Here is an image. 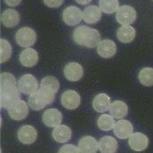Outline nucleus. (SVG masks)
Masks as SVG:
<instances>
[{
	"label": "nucleus",
	"instance_id": "f257e3e1",
	"mask_svg": "<svg viewBox=\"0 0 153 153\" xmlns=\"http://www.w3.org/2000/svg\"><path fill=\"white\" fill-rule=\"evenodd\" d=\"M20 100V91L15 77L10 73H2L0 75V105L2 108H8Z\"/></svg>",
	"mask_w": 153,
	"mask_h": 153
},
{
	"label": "nucleus",
	"instance_id": "f03ea898",
	"mask_svg": "<svg viewBox=\"0 0 153 153\" xmlns=\"http://www.w3.org/2000/svg\"><path fill=\"white\" fill-rule=\"evenodd\" d=\"M73 38L76 44L87 48H94L101 40V35L97 30L85 25L76 28L74 30Z\"/></svg>",
	"mask_w": 153,
	"mask_h": 153
},
{
	"label": "nucleus",
	"instance_id": "7ed1b4c3",
	"mask_svg": "<svg viewBox=\"0 0 153 153\" xmlns=\"http://www.w3.org/2000/svg\"><path fill=\"white\" fill-rule=\"evenodd\" d=\"M60 84L58 80L54 76H46L44 77L39 88V91L44 94V96L48 100L50 104L55 100L56 93L59 91Z\"/></svg>",
	"mask_w": 153,
	"mask_h": 153
},
{
	"label": "nucleus",
	"instance_id": "20e7f679",
	"mask_svg": "<svg viewBox=\"0 0 153 153\" xmlns=\"http://www.w3.org/2000/svg\"><path fill=\"white\" fill-rule=\"evenodd\" d=\"M15 40L20 47L28 48L35 44L37 40V34L31 28L22 27L17 30L15 34Z\"/></svg>",
	"mask_w": 153,
	"mask_h": 153
},
{
	"label": "nucleus",
	"instance_id": "39448f33",
	"mask_svg": "<svg viewBox=\"0 0 153 153\" xmlns=\"http://www.w3.org/2000/svg\"><path fill=\"white\" fill-rule=\"evenodd\" d=\"M17 86L20 92L26 95H30L38 91L39 88L36 77L30 74H23L22 77H20L17 82Z\"/></svg>",
	"mask_w": 153,
	"mask_h": 153
},
{
	"label": "nucleus",
	"instance_id": "423d86ee",
	"mask_svg": "<svg viewBox=\"0 0 153 153\" xmlns=\"http://www.w3.org/2000/svg\"><path fill=\"white\" fill-rule=\"evenodd\" d=\"M9 117L15 121H22L25 119L29 114V105L24 100H18L12 104L8 108Z\"/></svg>",
	"mask_w": 153,
	"mask_h": 153
},
{
	"label": "nucleus",
	"instance_id": "0eeeda50",
	"mask_svg": "<svg viewBox=\"0 0 153 153\" xmlns=\"http://www.w3.org/2000/svg\"><path fill=\"white\" fill-rule=\"evenodd\" d=\"M117 21L121 25H130L137 18L136 11L130 5H122L117 11Z\"/></svg>",
	"mask_w": 153,
	"mask_h": 153
},
{
	"label": "nucleus",
	"instance_id": "6e6552de",
	"mask_svg": "<svg viewBox=\"0 0 153 153\" xmlns=\"http://www.w3.org/2000/svg\"><path fill=\"white\" fill-rule=\"evenodd\" d=\"M61 104L66 109H76L81 104V96L74 90H67L61 95Z\"/></svg>",
	"mask_w": 153,
	"mask_h": 153
},
{
	"label": "nucleus",
	"instance_id": "1a4fd4ad",
	"mask_svg": "<svg viewBox=\"0 0 153 153\" xmlns=\"http://www.w3.org/2000/svg\"><path fill=\"white\" fill-rule=\"evenodd\" d=\"M63 21L69 26H74L81 22L82 18V10L74 5L68 6L63 11Z\"/></svg>",
	"mask_w": 153,
	"mask_h": 153
},
{
	"label": "nucleus",
	"instance_id": "9d476101",
	"mask_svg": "<svg viewBox=\"0 0 153 153\" xmlns=\"http://www.w3.org/2000/svg\"><path fill=\"white\" fill-rule=\"evenodd\" d=\"M17 137L20 143H22V144L30 145L36 142L38 138V132L36 128L32 126L26 125L19 128Z\"/></svg>",
	"mask_w": 153,
	"mask_h": 153
},
{
	"label": "nucleus",
	"instance_id": "9b49d317",
	"mask_svg": "<svg viewBox=\"0 0 153 153\" xmlns=\"http://www.w3.org/2000/svg\"><path fill=\"white\" fill-rule=\"evenodd\" d=\"M63 120L62 113L56 108L47 109L42 115V122L48 127H56L61 125Z\"/></svg>",
	"mask_w": 153,
	"mask_h": 153
},
{
	"label": "nucleus",
	"instance_id": "f8f14e48",
	"mask_svg": "<svg viewBox=\"0 0 153 153\" xmlns=\"http://www.w3.org/2000/svg\"><path fill=\"white\" fill-rule=\"evenodd\" d=\"M113 131V133L117 138L121 140H126L128 139L134 134V126L132 123L128 120L120 119L116 123Z\"/></svg>",
	"mask_w": 153,
	"mask_h": 153
},
{
	"label": "nucleus",
	"instance_id": "ddd939ff",
	"mask_svg": "<svg viewBox=\"0 0 153 153\" xmlns=\"http://www.w3.org/2000/svg\"><path fill=\"white\" fill-rule=\"evenodd\" d=\"M128 145L134 152H143L149 146V138L142 133H134L129 137Z\"/></svg>",
	"mask_w": 153,
	"mask_h": 153
},
{
	"label": "nucleus",
	"instance_id": "4468645a",
	"mask_svg": "<svg viewBox=\"0 0 153 153\" xmlns=\"http://www.w3.org/2000/svg\"><path fill=\"white\" fill-rule=\"evenodd\" d=\"M64 75L70 82H78L83 76V68L79 63H68L64 68Z\"/></svg>",
	"mask_w": 153,
	"mask_h": 153
},
{
	"label": "nucleus",
	"instance_id": "2eb2a0df",
	"mask_svg": "<svg viewBox=\"0 0 153 153\" xmlns=\"http://www.w3.org/2000/svg\"><path fill=\"white\" fill-rule=\"evenodd\" d=\"M49 104L50 102L48 101V100L39 90L38 91L30 94L28 98V105L34 111L42 110L47 105H49Z\"/></svg>",
	"mask_w": 153,
	"mask_h": 153
},
{
	"label": "nucleus",
	"instance_id": "dca6fc26",
	"mask_svg": "<svg viewBox=\"0 0 153 153\" xmlns=\"http://www.w3.org/2000/svg\"><path fill=\"white\" fill-rule=\"evenodd\" d=\"M97 52L103 58H111L117 53V45L111 39H102L97 46Z\"/></svg>",
	"mask_w": 153,
	"mask_h": 153
},
{
	"label": "nucleus",
	"instance_id": "f3484780",
	"mask_svg": "<svg viewBox=\"0 0 153 153\" xmlns=\"http://www.w3.org/2000/svg\"><path fill=\"white\" fill-rule=\"evenodd\" d=\"M19 60L22 65L25 67H32L36 65L39 61V54L35 49L28 48L20 53Z\"/></svg>",
	"mask_w": 153,
	"mask_h": 153
},
{
	"label": "nucleus",
	"instance_id": "a211bd4d",
	"mask_svg": "<svg viewBox=\"0 0 153 153\" xmlns=\"http://www.w3.org/2000/svg\"><path fill=\"white\" fill-rule=\"evenodd\" d=\"M102 17V11L100 6L89 5L82 11V18L86 23L95 24L100 21Z\"/></svg>",
	"mask_w": 153,
	"mask_h": 153
},
{
	"label": "nucleus",
	"instance_id": "6ab92c4d",
	"mask_svg": "<svg viewBox=\"0 0 153 153\" xmlns=\"http://www.w3.org/2000/svg\"><path fill=\"white\" fill-rule=\"evenodd\" d=\"M111 100L106 93H100L96 95L92 100V108L96 112L105 113L109 110L111 106Z\"/></svg>",
	"mask_w": 153,
	"mask_h": 153
},
{
	"label": "nucleus",
	"instance_id": "aec40b11",
	"mask_svg": "<svg viewBox=\"0 0 153 153\" xmlns=\"http://www.w3.org/2000/svg\"><path fill=\"white\" fill-rule=\"evenodd\" d=\"M77 147L81 153H97L99 143L92 136H83L78 142Z\"/></svg>",
	"mask_w": 153,
	"mask_h": 153
},
{
	"label": "nucleus",
	"instance_id": "412c9836",
	"mask_svg": "<svg viewBox=\"0 0 153 153\" xmlns=\"http://www.w3.org/2000/svg\"><path fill=\"white\" fill-rule=\"evenodd\" d=\"M72 130L69 126L65 125H60L54 128L52 132V137L53 139L59 143H67L72 138Z\"/></svg>",
	"mask_w": 153,
	"mask_h": 153
},
{
	"label": "nucleus",
	"instance_id": "4be33fe9",
	"mask_svg": "<svg viewBox=\"0 0 153 153\" xmlns=\"http://www.w3.org/2000/svg\"><path fill=\"white\" fill-rule=\"evenodd\" d=\"M117 149L118 143L112 136H103L99 141V151L100 153H116Z\"/></svg>",
	"mask_w": 153,
	"mask_h": 153
},
{
	"label": "nucleus",
	"instance_id": "5701e85b",
	"mask_svg": "<svg viewBox=\"0 0 153 153\" xmlns=\"http://www.w3.org/2000/svg\"><path fill=\"white\" fill-rule=\"evenodd\" d=\"M1 22L4 26L7 28H13L19 23L20 14L13 9H6L1 15Z\"/></svg>",
	"mask_w": 153,
	"mask_h": 153
},
{
	"label": "nucleus",
	"instance_id": "b1692460",
	"mask_svg": "<svg viewBox=\"0 0 153 153\" xmlns=\"http://www.w3.org/2000/svg\"><path fill=\"white\" fill-rule=\"evenodd\" d=\"M110 115L116 119H123L128 114V106L122 100H115L109 108Z\"/></svg>",
	"mask_w": 153,
	"mask_h": 153
},
{
	"label": "nucleus",
	"instance_id": "393cba45",
	"mask_svg": "<svg viewBox=\"0 0 153 153\" xmlns=\"http://www.w3.org/2000/svg\"><path fill=\"white\" fill-rule=\"evenodd\" d=\"M136 35V31L134 27L131 25H122L118 28L117 36L119 41L122 43H130L132 42Z\"/></svg>",
	"mask_w": 153,
	"mask_h": 153
},
{
	"label": "nucleus",
	"instance_id": "a878e982",
	"mask_svg": "<svg viewBox=\"0 0 153 153\" xmlns=\"http://www.w3.org/2000/svg\"><path fill=\"white\" fill-rule=\"evenodd\" d=\"M98 127L102 131H110L114 129V126L116 125L115 118L111 115L103 114L99 117L97 120Z\"/></svg>",
	"mask_w": 153,
	"mask_h": 153
},
{
	"label": "nucleus",
	"instance_id": "bb28decb",
	"mask_svg": "<svg viewBox=\"0 0 153 153\" xmlns=\"http://www.w3.org/2000/svg\"><path fill=\"white\" fill-rule=\"evenodd\" d=\"M140 82L147 87L153 86V68L144 67L139 72L138 75Z\"/></svg>",
	"mask_w": 153,
	"mask_h": 153
},
{
	"label": "nucleus",
	"instance_id": "cd10ccee",
	"mask_svg": "<svg viewBox=\"0 0 153 153\" xmlns=\"http://www.w3.org/2000/svg\"><path fill=\"white\" fill-rule=\"evenodd\" d=\"M99 5L101 11L108 14L114 13L120 7L118 0H99Z\"/></svg>",
	"mask_w": 153,
	"mask_h": 153
},
{
	"label": "nucleus",
	"instance_id": "c85d7f7f",
	"mask_svg": "<svg viewBox=\"0 0 153 153\" xmlns=\"http://www.w3.org/2000/svg\"><path fill=\"white\" fill-rule=\"evenodd\" d=\"M0 48H1V63L6 62L12 55V47L10 43L4 39H0Z\"/></svg>",
	"mask_w": 153,
	"mask_h": 153
},
{
	"label": "nucleus",
	"instance_id": "c756f323",
	"mask_svg": "<svg viewBox=\"0 0 153 153\" xmlns=\"http://www.w3.org/2000/svg\"><path fill=\"white\" fill-rule=\"evenodd\" d=\"M58 153H81L79 151V148L77 146H74V144H65L62 146Z\"/></svg>",
	"mask_w": 153,
	"mask_h": 153
},
{
	"label": "nucleus",
	"instance_id": "7c9ffc66",
	"mask_svg": "<svg viewBox=\"0 0 153 153\" xmlns=\"http://www.w3.org/2000/svg\"><path fill=\"white\" fill-rule=\"evenodd\" d=\"M43 1H44L45 4L50 8L59 7L64 2V0H43Z\"/></svg>",
	"mask_w": 153,
	"mask_h": 153
},
{
	"label": "nucleus",
	"instance_id": "2f4dec72",
	"mask_svg": "<svg viewBox=\"0 0 153 153\" xmlns=\"http://www.w3.org/2000/svg\"><path fill=\"white\" fill-rule=\"evenodd\" d=\"M4 1L5 4H7L8 6H12V7L17 6L22 2V0H4Z\"/></svg>",
	"mask_w": 153,
	"mask_h": 153
},
{
	"label": "nucleus",
	"instance_id": "473e14b6",
	"mask_svg": "<svg viewBox=\"0 0 153 153\" xmlns=\"http://www.w3.org/2000/svg\"><path fill=\"white\" fill-rule=\"evenodd\" d=\"M75 1L80 4H87L90 2H91V0H75Z\"/></svg>",
	"mask_w": 153,
	"mask_h": 153
}]
</instances>
